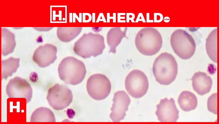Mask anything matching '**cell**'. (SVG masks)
Returning <instances> with one entry per match:
<instances>
[{"instance_id":"cell-1","label":"cell","mask_w":219,"mask_h":124,"mask_svg":"<svg viewBox=\"0 0 219 124\" xmlns=\"http://www.w3.org/2000/svg\"><path fill=\"white\" fill-rule=\"evenodd\" d=\"M178 65L171 54H161L155 59L152 71L156 81L162 85H168L175 79L178 73Z\"/></svg>"},{"instance_id":"cell-2","label":"cell","mask_w":219,"mask_h":124,"mask_svg":"<svg viewBox=\"0 0 219 124\" xmlns=\"http://www.w3.org/2000/svg\"><path fill=\"white\" fill-rule=\"evenodd\" d=\"M136 46L142 54L151 56L157 53L161 49L163 43L161 35L155 28L146 27L140 30L135 39Z\"/></svg>"},{"instance_id":"cell-3","label":"cell","mask_w":219,"mask_h":124,"mask_svg":"<svg viewBox=\"0 0 219 124\" xmlns=\"http://www.w3.org/2000/svg\"><path fill=\"white\" fill-rule=\"evenodd\" d=\"M58 70L62 80L66 84L73 85L81 82L86 73L84 63L72 56L63 59L58 65Z\"/></svg>"},{"instance_id":"cell-4","label":"cell","mask_w":219,"mask_h":124,"mask_svg":"<svg viewBox=\"0 0 219 124\" xmlns=\"http://www.w3.org/2000/svg\"><path fill=\"white\" fill-rule=\"evenodd\" d=\"M105 48L103 36L90 32L84 33L76 42L73 49L77 55L86 59L101 55Z\"/></svg>"},{"instance_id":"cell-5","label":"cell","mask_w":219,"mask_h":124,"mask_svg":"<svg viewBox=\"0 0 219 124\" xmlns=\"http://www.w3.org/2000/svg\"><path fill=\"white\" fill-rule=\"evenodd\" d=\"M170 43L175 53L183 60L191 58L195 51L196 44L193 38L183 30L177 29L172 33Z\"/></svg>"},{"instance_id":"cell-6","label":"cell","mask_w":219,"mask_h":124,"mask_svg":"<svg viewBox=\"0 0 219 124\" xmlns=\"http://www.w3.org/2000/svg\"><path fill=\"white\" fill-rule=\"evenodd\" d=\"M126 89L132 97L138 98L144 95L149 87L148 78L142 71L134 69L126 76L125 81Z\"/></svg>"},{"instance_id":"cell-7","label":"cell","mask_w":219,"mask_h":124,"mask_svg":"<svg viewBox=\"0 0 219 124\" xmlns=\"http://www.w3.org/2000/svg\"><path fill=\"white\" fill-rule=\"evenodd\" d=\"M46 99L54 109L60 110L70 105L73 101V95L66 86L56 84L48 89Z\"/></svg>"},{"instance_id":"cell-8","label":"cell","mask_w":219,"mask_h":124,"mask_svg":"<svg viewBox=\"0 0 219 124\" xmlns=\"http://www.w3.org/2000/svg\"><path fill=\"white\" fill-rule=\"evenodd\" d=\"M87 90L90 96L96 100H101L106 98L110 93L111 85L109 79L105 75L95 74L88 79Z\"/></svg>"},{"instance_id":"cell-9","label":"cell","mask_w":219,"mask_h":124,"mask_svg":"<svg viewBox=\"0 0 219 124\" xmlns=\"http://www.w3.org/2000/svg\"><path fill=\"white\" fill-rule=\"evenodd\" d=\"M6 92L9 98H24L26 104L30 102L32 96V89L25 79L16 77L11 79L7 84Z\"/></svg>"},{"instance_id":"cell-10","label":"cell","mask_w":219,"mask_h":124,"mask_svg":"<svg viewBox=\"0 0 219 124\" xmlns=\"http://www.w3.org/2000/svg\"><path fill=\"white\" fill-rule=\"evenodd\" d=\"M113 101L110 117L113 122H119L126 116L131 100L125 91L120 90L114 93Z\"/></svg>"},{"instance_id":"cell-11","label":"cell","mask_w":219,"mask_h":124,"mask_svg":"<svg viewBox=\"0 0 219 124\" xmlns=\"http://www.w3.org/2000/svg\"><path fill=\"white\" fill-rule=\"evenodd\" d=\"M157 108L155 114L159 121L176 122L179 118V111L173 98L161 99Z\"/></svg>"},{"instance_id":"cell-12","label":"cell","mask_w":219,"mask_h":124,"mask_svg":"<svg viewBox=\"0 0 219 124\" xmlns=\"http://www.w3.org/2000/svg\"><path fill=\"white\" fill-rule=\"evenodd\" d=\"M57 47L50 44L39 46L33 54V61L41 67H45L53 63L57 59Z\"/></svg>"},{"instance_id":"cell-13","label":"cell","mask_w":219,"mask_h":124,"mask_svg":"<svg viewBox=\"0 0 219 124\" xmlns=\"http://www.w3.org/2000/svg\"><path fill=\"white\" fill-rule=\"evenodd\" d=\"M191 80L193 89L199 95H203L211 90L212 80L206 73L200 71L196 72L193 75Z\"/></svg>"},{"instance_id":"cell-14","label":"cell","mask_w":219,"mask_h":124,"mask_svg":"<svg viewBox=\"0 0 219 124\" xmlns=\"http://www.w3.org/2000/svg\"><path fill=\"white\" fill-rule=\"evenodd\" d=\"M127 29V27H125L123 30L120 27H114L111 28L109 31L107 36V43L110 47L109 53H116V47L123 38L126 37Z\"/></svg>"},{"instance_id":"cell-15","label":"cell","mask_w":219,"mask_h":124,"mask_svg":"<svg viewBox=\"0 0 219 124\" xmlns=\"http://www.w3.org/2000/svg\"><path fill=\"white\" fill-rule=\"evenodd\" d=\"M1 30V53L4 56L12 53L16 46L15 35L8 29L2 28Z\"/></svg>"},{"instance_id":"cell-16","label":"cell","mask_w":219,"mask_h":124,"mask_svg":"<svg viewBox=\"0 0 219 124\" xmlns=\"http://www.w3.org/2000/svg\"><path fill=\"white\" fill-rule=\"evenodd\" d=\"M178 102L184 111H189L195 109L198 105V100L195 95L188 91H182L179 95Z\"/></svg>"},{"instance_id":"cell-17","label":"cell","mask_w":219,"mask_h":124,"mask_svg":"<svg viewBox=\"0 0 219 124\" xmlns=\"http://www.w3.org/2000/svg\"><path fill=\"white\" fill-rule=\"evenodd\" d=\"M31 122H55L56 119L53 112L49 108L40 107L36 109L30 118Z\"/></svg>"},{"instance_id":"cell-18","label":"cell","mask_w":219,"mask_h":124,"mask_svg":"<svg viewBox=\"0 0 219 124\" xmlns=\"http://www.w3.org/2000/svg\"><path fill=\"white\" fill-rule=\"evenodd\" d=\"M217 28L213 30L207 37L206 48L207 54L214 62L217 63Z\"/></svg>"},{"instance_id":"cell-19","label":"cell","mask_w":219,"mask_h":124,"mask_svg":"<svg viewBox=\"0 0 219 124\" xmlns=\"http://www.w3.org/2000/svg\"><path fill=\"white\" fill-rule=\"evenodd\" d=\"M20 59L10 57L1 61V80L7 79L15 72L19 67Z\"/></svg>"},{"instance_id":"cell-20","label":"cell","mask_w":219,"mask_h":124,"mask_svg":"<svg viewBox=\"0 0 219 124\" xmlns=\"http://www.w3.org/2000/svg\"><path fill=\"white\" fill-rule=\"evenodd\" d=\"M82 27H58L57 35L61 41L69 42L75 38L81 33Z\"/></svg>"},{"instance_id":"cell-21","label":"cell","mask_w":219,"mask_h":124,"mask_svg":"<svg viewBox=\"0 0 219 124\" xmlns=\"http://www.w3.org/2000/svg\"><path fill=\"white\" fill-rule=\"evenodd\" d=\"M207 108L208 110L214 114H217V93L212 94L208 98Z\"/></svg>"},{"instance_id":"cell-22","label":"cell","mask_w":219,"mask_h":124,"mask_svg":"<svg viewBox=\"0 0 219 124\" xmlns=\"http://www.w3.org/2000/svg\"><path fill=\"white\" fill-rule=\"evenodd\" d=\"M53 27H34L36 30L39 31H48L51 29Z\"/></svg>"}]
</instances>
